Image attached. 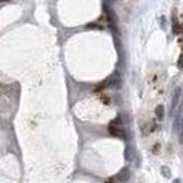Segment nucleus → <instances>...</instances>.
<instances>
[{"mask_svg":"<svg viewBox=\"0 0 183 183\" xmlns=\"http://www.w3.org/2000/svg\"><path fill=\"white\" fill-rule=\"evenodd\" d=\"M109 132L112 136H116V137H120V139H126V135H125V130L122 129V126L119 125V119L115 120V122L110 123L109 126Z\"/></svg>","mask_w":183,"mask_h":183,"instance_id":"1","label":"nucleus"},{"mask_svg":"<svg viewBox=\"0 0 183 183\" xmlns=\"http://www.w3.org/2000/svg\"><path fill=\"white\" fill-rule=\"evenodd\" d=\"M116 179L117 180H120L122 183H126L127 180L130 179V170H129V167H123L120 172L116 175Z\"/></svg>","mask_w":183,"mask_h":183,"instance_id":"2","label":"nucleus"},{"mask_svg":"<svg viewBox=\"0 0 183 183\" xmlns=\"http://www.w3.org/2000/svg\"><path fill=\"white\" fill-rule=\"evenodd\" d=\"M125 159L126 160H132L133 159V152H132V149H130V147H126V150H125Z\"/></svg>","mask_w":183,"mask_h":183,"instance_id":"3","label":"nucleus"},{"mask_svg":"<svg viewBox=\"0 0 183 183\" xmlns=\"http://www.w3.org/2000/svg\"><path fill=\"white\" fill-rule=\"evenodd\" d=\"M163 110H165L163 106H157L156 107V115H157V117L159 119H163Z\"/></svg>","mask_w":183,"mask_h":183,"instance_id":"4","label":"nucleus"},{"mask_svg":"<svg viewBox=\"0 0 183 183\" xmlns=\"http://www.w3.org/2000/svg\"><path fill=\"white\" fill-rule=\"evenodd\" d=\"M162 173H163V175H165L166 177H170V173H169V170H167L166 166H163V167H162Z\"/></svg>","mask_w":183,"mask_h":183,"instance_id":"5","label":"nucleus"},{"mask_svg":"<svg viewBox=\"0 0 183 183\" xmlns=\"http://www.w3.org/2000/svg\"><path fill=\"white\" fill-rule=\"evenodd\" d=\"M173 183H180V180H177V179H176V180H173Z\"/></svg>","mask_w":183,"mask_h":183,"instance_id":"6","label":"nucleus"},{"mask_svg":"<svg viewBox=\"0 0 183 183\" xmlns=\"http://www.w3.org/2000/svg\"><path fill=\"white\" fill-rule=\"evenodd\" d=\"M4 2H6V0H4Z\"/></svg>","mask_w":183,"mask_h":183,"instance_id":"7","label":"nucleus"}]
</instances>
